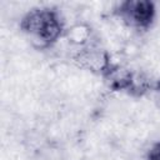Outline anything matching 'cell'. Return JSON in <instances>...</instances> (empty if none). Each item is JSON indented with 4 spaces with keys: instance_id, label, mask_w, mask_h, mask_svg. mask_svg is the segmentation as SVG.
Returning <instances> with one entry per match:
<instances>
[{
    "instance_id": "obj_1",
    "label": "cell",
    "mask_w": 160,
    "mask_h": 160,
    "mask_svg": "<svg viewBox=\"0 0 160 160\" xmlns=\"http://www.w3.org/2000/svg\"><path fill=\"white\" fill-rule=\"evenodd\" d=\"M24 28L34 41L45 45L55 40L60 32V24L51 11L38 10L29 14L24 21Z\"/></svg>"
},
{
    "instance_id": "obj_2",
    "label": "cell",
    "mask_w": 160,
    "mask_h": 160,
    "mask_svg": "<svg viewBox=\"0 0 160 160\" xmlns=\"http://www.w3.org/2000/svg\"><path fill=\"white\" fill-rule=\"evenodd\" d=\"M129 18L138 25H146L151 21L154 9L152 5L148 1H134L128 5Z\"/></svg>"
},
{
    "instance_id": "obj_3",
    "label": "cell",
    "mask_w": 160,
    "mask_h": 160,
    "mask_svg": "<svg viewBox=\"0 0 160 160\" xmlns=\"http://www.w3.org/2000/svg\"><path fill=\"white\" fill-rule=\"evenodd\" d=\"M149 160H160V144L155 145L150 154H149Z\"/></svg>"
},
{
    "instance_id": "obj_4",
    "label": "cell",
    "mask_w": 160,
    "mask_h": 160,
    "mask_svg": "<svg viewBox=\"0 0 160 160\" xmlns=\"http://www.w3.org/2000/svg\"><path fill=\"white\" fill-rule=\"evenodd\" d=\"M154 100H155V102H156V105L160 108V85L155 89V91H154Z\"/></svg>"
}]
</instances>
